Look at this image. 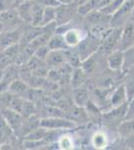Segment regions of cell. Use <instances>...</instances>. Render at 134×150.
I'll return each instance as SVG.
<instances>
[{
	"label": "cell",
	"instance_id": "1",
	"mask_svg": "<svg viewBox=\"0 0 134 150\" xmlns=\"http://www.w3.org/2000/svg\"><path fill=\"white\" fill-rule=\"evenodd\" d=\"M134 3L132 0H125L119 9L110 16L109 24L112 28H120L130 19L133 14Z\"/></svg>",
	"mask_w": 134,
	"mask_h": 150
},
{
	"label": "cell",
	"instance_id": "2",
	"mask_svg": "<svg viewBox=\"0 0 134 150\" xmlns=\"http://www.w3.org/2000/svg\"><path fill=\"white\" fill-rule=\"evenodd\" d=\"M127 102L117 107H112V109L103 114V123L107 126L117 127L126 118Z\"/></svg>",
	"mask_w": 134,
	"mask_h": 150
},
{
	"label": "cell",
	"instance_id": "3",
	"mask_svg": "<svg viewBox=\"0 0 134 150\" xmlns=\"http://www.w3.org/2000/svg\"><path fill=\"white\" fill-rule=\"evenodd\" d=\"M100 45L101 42L95 36H89L84 39H81L79 44L77 45L78 46L77 51L80 55L81 61H84V60L90 58V56L98 49Z\"/></svg>",
	"mask_w": 134,
	"mask_h": 150
},
{
	"label": "cell",
	"instance_id": "4",
	"mask_svg": "<svg viewBox=\"0 0 134 150\" xmlns=\"http://www.w3.org/2000/svg\"><path fill=\"white\" fill-rule=\"evenodd\" d=\"M39 125L41 127L46 128V129H52V130H69L72 129L75 126L74 122L71 120H68L66 118L61 117H46L40 120Z\"/></svg>",
	"mask_w": 134,
	"mask_h": 150
},
{
	"label": "cell",
	"instance_id": "5",
	"mask_svg": "<svg viewBox=\"0 0 134 150\" xmlns=\"http://www.w3.org/2000/svg\"><path fill=\"white\" fill-rule=\"evenodd\" d=\"M133 44H134V19L130 18L123 25V28L121 29L119 49L125 50Z\"/></svg>",
	"mask_w": 134,
	"mask_h": 150
},
{
	"label": "cell",
	"instance_id": "6",
	"mask_svg": "<svg viewBox=\"0 0 134 150\" xmlns=\"http://www.w3.org/2000/svg\"><path fill=\"white\" fill-rule=\"evenodd\" d=\"M119 136L128 146H134V119H125L118 126Z\"/></svg>",
	"mask_w": 134,
	"mask_h": 150
},
{
	"label": "cell",
	"instance_id": "7",
	"mask_svg": "<svg viewBox=\"0 0 134 150\" xmlns=\"http://www.w3.org/2000/svg\"><path fill=\"white\" fill-rule=\"evenodd\" d=\"M120 35H121V29L119 28H114L111 32L107 33L103 39V42H101L102 46H103L106 52L110 53L113 50L119 49Z\"/></svg>",
	"mask_w": 134,
	"mask_h": 150
},
{
	"label": "cell",
	"instance_id": "8",
	"mask_svg": "<svg viewBox=\"0 0 134 150\" xmlns=\"http://www.w3.org/2000/svg\"><path fill=\"white\" fill-rule=\"evenodd\" d=\"M0 111H1L2 115L4 116V118H5L6 121L8 122V124L11 126L14 132H16L17 130L20 129L23 124L22 122L23 116L20 113L10 109V108H2V109H0Z\"/></svg>",
	"mask_w": 134,
	"mask_h": 150
},
{
	"label": "cell",
	"instance_id": "9",
	"mask_svg": "<svg viewBox=\"0 0 134 150\" xmlns=\"http://www.w3.org/2000/svg\"><path fill=\"white\" fill-rule=\"evenodd\" d=\"M19 68L17 67V64H11L8 67L4 69V75L2 81L0 82V92H5L8 88L9 84L16 78H18Z\"/></svg>",
	"mask_w": 134,
	"mask_h": 150
},
{
	"label": "cell",
	"instance_id": "10",
	"mask_svg": "<svg viewBox=\"0 0 134 150\" xmlns=\"http://www.w3.org/2000/svg\"><path fill=\"white\" fill-rule=\"evenodd\" d=\"M107 63H108L109 68L114 70V71H118V70L123 69V64H124L123 50L116 49L109 53L108 57H107Z\"/></svg>",
	"mask_w": 134,
	"mask_h": 150
},
{
	"label": "cell",
	"instance_id": "11",
	"mask_svg": "<svg viewBox=\"0 0 134 150\" xmlns=\"http://www.w3.org/2000/svg\"><path fill=\"white\" fill-rule=\"evenodd\" d=\"M128 102L127 94H126L124 85L121 84L118 87H116L111 93L110 97H109V103H110L111 107H117L122 104Z\"/></svg>",
	"mask_w": 134,
	"mask_h": 150
},
{
	"label": "cell",
	"instance_id": "12",
	"mask_svg": "<svg viewBox=\"0 0 134 150\" xmlns=\"http://www.w3.org/2000/svg\"><path fill=\"white\" fill-rule=\"evenodd\" d=\"M21 35L22 34L18 30L6 31L4 33H1L0 34V50L19 42Z\"/></svg>",
	"mask_w": 134,
	"mask_h": 150
},
{
	"label": "cell",
	"instance_id": "13",
	"mask_svg": "<svg viewBox=\"0 0 134 150\" xmlns=\"http://www.w3.org/2000/svg\"><path fill=\"white\" fill-rule=\"evenodd\" d=\"M13 129L11 128L4 116L2 115L1 111H0V143L5 144L8 143V141L13 136Z\"/></svg>",
	"mask_w": 134,
	"mask_h": 150
},
{
	"label": "cell",
	"instance_id": "14",
	"mask_svg": "<svg viewBox=\"0 0 134 150\" xmlns=\"http://www.w3.org/2000/svg\"><path fill=\"white\" fill-rule=\"evenodd\" d=\"M7 92L15 96H23L25 93L28 92V87L26 82L20 78H16L9 84L7 88Z\"/></svg>",
	"mask_w": 134,
	"mask_h": 150
},
{
	"label": "cell",
	"instance_id": "15",
	"mask_svg": "<svg viewBox=\"0 0 134 150\" xmlns=\"http://www.w3.org/2000/svg\"><path fill=\"white\" fill-rule=\"evenodd\" d=\"M33 0H27L23 3L16 6V11L19 18L27 23H31V14H32Z\"/></svg>",
	"mask_w": 134,
	"mask_h": 150
},
{
	"label": "cell",
	"instance_id": "16",
	"mask_svg": "<svg viewBox=\"0 0 134 150\" xmlns=\"http://www.w3.org/2000/svg\"><path fill=\"white\" fill-rule=\"evenodd\" d=\"M125 74V78H124V88H125L126 94H127L128 101L130 99L134 98V66L128 68Z\"/></svg>",
	"mask_w": 134,
	"mask_h": 150
},
{
	"label": "cell",
	"instance_id": "17",
	"mask_svg": "<svg viewBox=\"0 0 134 150\" xmlns=\"http://www.w3.org/2000/svg\"><path fill=\"white\" fill-rule=\"evenodd\" d=\"M63 34L64 40L68 45V47H75L79 44L81 41V35H80V31L76 29H69V30L65 31Z\"/></svg>",
	"mask_w": 134,
	"mask_h": 150
},
{
	"label": "cell",
	"instance_id": "18",
	"mask_svg": "<svg viewBox=\"0 0 134 150\" xmlns=\"http://www.w3.org/2000/svg\"><path fill=\"white\" fill-rule=\"evenodd\" d=\"M47 45L50 48V50H65L69 48L65 42L63 34H60V33L51 36Z\"/></svg>",
	"mask_w": 134,
	"mask_h": 150
},
{
	"label": "cell",
	"instance_id": "19",
	"mask_svg": "<svg viewBox=\"0 0 134 150\" xmlns=\"http://www.w3.org/2000/svg\"><path fill=\"white\" fill-rule=\"evenodd\" d=\"M45 60L51 66H58L62 64L65 62L64 50H50Z\"/></svg>",
	"mask_w": 134,
	"mask_h": 150
},
{
	"label": "cell",
	"instance_id": "20",
	"mask_svg": "<svg viewBox=\"0 0 134 150\" xmlns=\"http://www.w3.org/2000/svg\"><path fill=\"white\" fill-rule=\"evenodd\" d=\"M73 99L77 106L83 107L88 102V92L83 87L77 86L73 91Z\"/></svg>",
	"mask_w": 134,
	"mask_h": 150
},
{
	"label": "cell",
	"instance_id": "21",
	"mask_svg": "<svg viewBox=\"0 0 134 150\" xmlns=\"http://www.w3.org/2000/svg\"><path fill=\"white\" fill-rule=\"evenodd\" d=\"M43 12H44V7L35 3L33 1L32 7V14H31V25L32 26H41L43 20ZM42 27V26H41Z\"/></svg>",
	"mask_w": 134,
	"mask_h": 150
},
{
	"label": "cell",
	"instance_id": "22",
	"mask_svg": "<svg viewBox=\"0 0 134 150\" xmlns=\"http://www.w3.org/2000/svg\"><path fill=\"white\" fill-rule=\"evenodd\" d=\"M64 57L65 61H67L70 65L74 67L79 66L80 62H81V58H80L78 51L75 49H70V47L64 50Z\"/></svg>",
	"mask_w": 134,
	"mask_h": 150
},
{
	"label": "cell",
	"instance_id": "23",
	"mask_svg": "<svg viewBox=\"0 0 134 150\" xmlns=\"http://www.w3.org/2000/svg\"><path fill=\"white\" fill-rule=\"evenodd\" d=\"M125 0H110L107 4L104 6H102L101 8H99L102 13L106 14L108 16H111L112 14H114L116 11L119 9V7L123 4V2Z\"/></svg>",
	"mask_w": 134,
	"mask_h": 150
},
{
	"label": "cell",
	"instance_id": "24",
	"mask_svg": "<svg viewBox=\"0 0 134 150\" xmlns=\"http://www.w3.org/2000/svg\"><path fill=\"white\" fill-rule=\"evenodd\" d=\"M92 145L96 149H103L108 145V138H107L106 134L101 131L96 132L92 136Z\"/></svg>",
	"mask_w": 134,
	"mask_h": 150
},
{
	"label": "cell",
	"instance_id": "25",
	"mask_svg": "<svg viewBox=\"0 0 134 150\" xmlns=\"http://www.w3.org/2000/svg\"><path fill=\"white\" fill-rule=\"evenodd\" d=\"M56 8L57 7H44L43 20L41 26H46L56 21Z\"/></svg>",
	"mask_w": 134,
	"mask_h": 150
},
{
	"label": "cell",
	"instance_id": "26",
	"mask_svg": "<svg viewBox=\"0 0 134 150\" xmlns=\"http://www.w3.org/2000/svg\"><path fill=\"white\" fill-rule=\"evenodd\" d=\"M124 55V64L123 69L127 70L130 67L134 66V44L128 47L127 49L123 50Z\"/></svg>",
	"mask_w": 134,
	"mask_h": 150
},
{
	"label": "cell",
	"instance_id": "27",
	"mask_svg": "<svg viewBox=\"0 0 134 150\" xmlns=\"http://www.w3.org/2000/svg\"><path fill=\"white\" fill-rule=\"evenodd\" d=\"M49 51H50V48L48 47V45L47 44L43 45V46H40L39 48H37V49L34 51V56L39 58V59L44 60L45 58L47 57Z\"/></svg>",
	"mask_w": 134,
	"mask_h": 150
},
{
	"label": "cell",
	"instance_id": "28",
	"mask_svg": "<svg viewBox=\"0 0 134 150\" xmlns=\"http://www.w3.org/2000/svg\"><path fill=\"white\" fill-rule=\"evenodd\" d=\"M57 143L59 146H61L62 149H71L73 147L71 138L66 136V135H62L59 138V140L57 141Z\"/></svg>",
	"mask_w": 134,
	"mask_h": 150
},
{
	"label": "cell",
	"instance_id": "29",
	"mask_svg": "<svg viewBox=\"0 0 134 150\" xmlns=\"http://www.w3.org/2000/svg\"><path fill=\"white\" fill-rule=\"evenodd\" d=\"M33 1L43 7H57L60 5L57 0H33Z\"/></svg>",
	"mask_w": 134,
	"mask_h": 150
},
{
	"label": "cell",
	"instance_id": "30",
	"mask_svg": "<svg viewBox=\"0 0 134 150\" xmlns=\"http://www.w3.org/2000/svg\"><path fill=\"white\" fill-rule=\"evenodd\" d=\"M125 119H134V98L130 99L127 102V109H126Z\"/></svg>",
	"mask_w": 134,
	"mask_h": 150
},
{
	"label": "cell",
	"instance_id": "31",
	"mask_svg": "<svg viewBox=\"0 0 134 150\" xmlns=\"http://www.w3.org/2000/svg\"><path fill=\"white\" fill-rule=\"evenodd\" d=\"M59 2L60 5H68V4H72L74 3L76 0H57Z\"/></svg>",
	"mask_w": 134,
	"mask_h": 150
},
{
	"label": "cell",
	"instance_id": "32",
	"mask_svg": "<svg viewBox=\"0 0 134 150\" xmlns=\"http://www.w3.org/2000/svg\"><path fill=\"white\" fill-rule=\"evenodd\" d=\"M25 1H27V0H14V6H18L19 4L23 3Z\"/></svg>",
	"mask_w": 134,
	"mask_h": 150
},
{
	"label": "cell",
	"instance_id": "33",
	"mask_svg": "<svg viewBox=\"0 0 134 150\" xmlns=\"http://www.w3.org/2000/svg\"><path fill=\"white\" fill-rule=\"evenodd\" d=\"M3 75H4V69L0 68V82L2 81V78H3Z\"/></svg>",
	"mask_w": 134,
	"mask_h": 150
},
{
	"label": "cell",
	"instance_id": "34",
	"mask_svg": "<svg viewBox=\"0 0 134 150\" xmlns=\"http://www.w3.org/2000/svg\"><path fill=\"white\" fill-rule=\"evenodd\" d=\"M87 1H89V0H77V2H78L79 5H80V4H83V3H85V2H87Z\"/></svg>",
	"mask_w": 134,
	"mask_h": 150
},
{
	"label": "cell",
	"instance_id": "35",
	"mask_svg": "<svg viewBox=\"0 0 134 150\" xmlns=\"http://www.w3.org/2000/svg\"><path fill=\"white\" fill-rule=\"evenodd\" d=\"M1 145H2V144H1V143H0V149H1Z\"/></svg>",
	"mask_w": 134,
	"mask_h": 150
}]
</instances>
